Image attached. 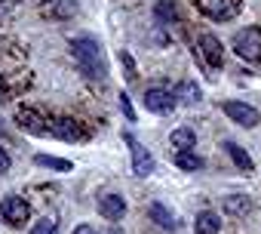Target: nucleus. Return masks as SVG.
Masks as SVG:
<instances>
[{"instance_id":"obj_24","label":"nucleus","mask_w":261,"mask_h":234,"mask_svg":"<svg viewBox=\"0 0 261 234\" xmlns=\"http://www.w3.org/2000/svg\"><path fill=\"white\" fill-rule=\"evenodd\" d=\"M120 108H123V117H126V121H136L133 102H129V96H126V92H120Z\"/></svg>"},{"instance_id":"obj_7","label":"nucleus","mask_w":261,"mask_h":234,"mask_svg":"<svg viewBox=\"0 0 261 234\" xmlns=\"http://www.w3.org/2000/svg\"><path fill=\"white\" fill-rule=\"evenodd\" d=\"M197 50H200L203 62L209 65V71H218V68H221V62H224V46H221V40H218L215 34H200V37H197Z\"/></svg>"},{"instance_id":"obj_23","label":"nucleus","mask_w":261,"mask_h":234,"mask_svg":"<svg viewBox=\"0 0 261 234\" xmlns=\"http://www.w3.org/2000/svg\"><path fill=\"white\" fill-rule=\"evenodd\" d=\"M120 62H123V68H126V80H136V62H133V56H129V53H120Z\"/></svg>"},{"instance_id":"obj_2","label":"nucleus","mask_w":261,"mask_h":234,"mask_svg":"<svg viewBox=\"0 0 261 234\" xmlns=\"http://www.w3.org/2000/svg\"><path fill=\"white\" fill-rule=\"evenodd\" d=\"M46 136H53L59 142L80 145L86 139V130L74 121V117H46Z\"/></svg>"},{"instance_id":"obj_25","label":"nucleus","mask_w":261,"mask_h":234,"mask_svg":"<svg viewBox=\"0 0 261 234\" xmlns=\"http://www.w3.org/2000/svg\"><path fill=\"white\" fill-rule=\"evenodd\" d=\"M7 170H10V154H7L4 148H0V176H4Z\"/></svg>"},{"instance_id":"obj_14","label":"nucleus","mask_w":261,"mask_h":234,"mask_svg":"<svg viewBox=\"0 0 261 234\" xmlns=\"http://www.w3.org/2000/svg\"><path fill=\"white\" fill-rule=\"evenodd\" d=\"M197 7H200L203 16H209L215 22H227V16H230V4H227V0H197Z\"/></svg>"},{"instance_id":"obj_26","label":"nucleus","mask_w":261,"mask_h":234,"mask_svg":"<svg viewBox=\"0 0 261 234\" xmlns=\"http://www.w3.org/2000/svg\"><path fill=\"white\" fill-rule=\"evenodd\" d=\"M71 234H98V231H95L92 225H77V228H74Z\"/></svg>"},{"instance_id":"obj_19","label":"nucleus","mask_w":261,"mask_h":234,"mask_svg":"<svg viewBox=\"0 0 261 234\" xmlns=\"http://www.w3.org/2000/svg\"><path fill=\"white\" fill-rule=\"evenodd\" d=\"M175 167L185 170V173H197V170H203V160H200L194 151H178V154H175Z\"/></svg>"},{"instance_id":"obj_9","label":"nucleus","mask_w":261,"mask_h":234,"mask_svg":"<svg viewBox=\"0 0 261 234\" xmlns=\"http://www.w3.org/2000/svg\"><path fill=\"white\" fill-rule=\"evenodd\" d=\"M40 16L49 22H65L77 16V4L74 0H40Z\"/></svg>"},{"instance_id":"obj_17","label":"nucleus","mask_w":261,"mask_h":234,"mask_svg":"<svg viewBox=\"0 0 261 234\" xmlns=\"http://www.w3.org/2000/svg\"><path fill=\"white\" fill-rule=\"evenodd\" d=\"M34 163H37V167H46V170H53V173H71V170H74L71 160L53 157V154H34Z\"/></svg>"},{"instance_id":"obj_4","label":"nucleus","mask_w":261,"mask_h":234,"mask_svg":"<svg viewBox=\"0 0 261 234\" xmlns=\"http://www.w3.org/2000/svg\"><path fill=\"white\" fill-rule=\"evenodd\" d=\"M28 216H31V206H28L25 197L10 194V197L0 200V219H4L10 228H22V225L28 222Z\"/></svg>"},{"instance_id":"obj_6","label":"nucleus","mask_w":261,"mask_h":234,"mask_svg":"<svg viewBox=\"0 0 261 234\" xmlns=\"http://www.w3.org/2000/svg\"><path fill=\"white\" fill-rule=\"evenodd\" d=\"M221 111L230 117V121H233L237 127H246V130L258 127V121H261V114H258L252 105H246V102H237V99H227V102L221 105Z\"/></svg>"},{"instance_id":"obj_21","label":"nucleus","mask_w":261,"mask_h":234,"mask_svg":"<svg viewBox=\"0 0 261 234\" xmlns=\"http://www.w3.org/2000/svg\"><path fill=\"white\" fill-rule=\"evenodd\" d=\"M178 92H181V99H185V102H191V105L203 99V96H200V86H197V83H181V86H178Z\"/></svg>"},{"instance_id":"obj_12","label":"nucleus","mask_w":261,"mask_h":234,"mask_svg":"<svg viewBox=\"0 0 261 234\" xmlns=\"http://www.w3.org/2000/svg\"><path fill=\"white\" fill-rule=\"evenodd\" d=\"M221 206H224V213H227V216H233V219L252 216V209H255V203H252L246 194H230V197H224V200H221Z\"/></svg>"},{"instance_id":"obj_8","label":"nucleus","mask_w":261,"mask_h":234,"mask_svg":"<svg viewBox=\"0 0 261 234\" xmlns=\"http://www.w3.org/2000/svg\"><path fill=\"white\" fill-rule=\"evenodd\" d=\"M145 108H148L151 114H169V111L175 108V92H169V89H163V86H151V89L145 92Z\"/></svg>"},{"instance_id":"obj_3","label":"nucleus","mask_w":261,"mask_h":234,"mask_svg":"<svg viewBox=\"0 0 261 234\" xmlns=\"http://www.w3.org/2000/svg\"><path fill=\"white\" fill-rule=\"evenodd\" d=\"M233 53L246 62H258L261 59V28H255V25L240 28L233 37Z\"/></svg>"},{"instance_id":"obj_13","label":"nucleus","mask_w":261,"mask_h":234,"mask_svg":"<svg viewBox=\"0 0 261 234\" xmlns=\"http://www.w3.org/2000/svg\"><path fill=\"white\" fill-rule=\"evenodd\" d=\"M148 216H151V222L154 225H160V228H166V231H175L178 228V219L172 216V209L169 206H163L160 200H154L151 206H148Z\"/></svg>"},{"instance_id":"obj_10","label":"nucleus","mask_w":261,"mask_h":234,"mask_svg":"<svg viewBox=\"0 0 261 234\" xmlns=\"http://www.w3.org/2000/svg\"><path fill=\"white\" fill-rule=\"evenodd\" d=\"M16 124L31 136H46V114H40L34 108H19L16 111Z\"/></svg>"},{"instance_id":"obj_20","label":"nucleus","mask_w":261,"mask_h":234,"mask_svg":"<svg viewBox=\"0 0 261 234\" xmlns=\"http://www.w3.org/2000/svg\"><path fill=\"white\" fill-rule=\"evenodd\" d=\"M154 16L160 19V22H178V7L172 4V0H157V7H154Z\"/></svg>"},{"instance_id":"obj_18","label":"nucleus","mask_w":261,"mask_h":234,"mask_svg":"<svg viewBox=\"0 0 261 234\" xmlns=\"http://www.w3.org/2000/svg\"><path fill=\"white\" fill-rule=\"evenodd\" d=\"M224 148H227V154H230V160H233V163H237V167H240L243 173H252V170H255V163H252V157H249V154H246V151H243V148H240L237 142H224Z\"/></svg>"},{"instance_id":"obj_1","label":"nucleus","mask_w":261,"mask_h":234,"mask_svg":"<svg viewBox=\"0 0 261 234\" xmlns=\"http://www.w3.org/2000/svg\"><path fill=\"white\" fill-rule=\"evenodd\" d=\"M71 56L77 59V65L89 74V77H108V62L101 53V43L95 37H74L71 40Z\"/></svg>"},{"instance_id":"obj_5","label":"nucleus","mask_w":261,"mask_h":234,"mask_svg":"<svg viewBox=\"0 0 261 234\" xmlns=\"http://www.w3.org/2000/svg\"><path fill=\"white\" fill-rule=\"evenodd\" d=\"M123 142H126V148H129V157H133V173L136 176H151L154 173V157H151V151L136 139V136H123Z\"/></svg>"},{"instance_id":"obj_16","label":"nucleus","mask_w":261,"mask_h":234,"mask_svg":"<svg viewBox=\"0 0 261 234\" xmlns=\"http://www.w3.org/2000/svg\"><path fill=\"white\" fill-rule=\"evenodd\" d=\"M169 142H172L178 151H194V145H197V133H194L191 127H178V130H172Z\"/></svg>"},{"instance_id":"obj_22","label":"nucleus","mask_w":261,"mask_h":234,"mask_svg":"<svg viewBox=\"0 0 261 234\" xmlns=\"http://www.w3.org/2000/svg\"><path fill=\"white\" fill-rule=\"evenodd\" d=\"M56 225H59V222H56L53 216H43V219L31 228V234H56Z\"/></svg>"},{"instance_id":"obj_15","label":"nucleus","mask_w":261,"mask_h":234,"mask_svg":"<svg viewBox=\"0 0 261 234\" xmlns=\"http://www.w3.org/2000/svg\"><path fill=\"white\" fill-rule=\"evenodd\" d=\"M194 231H197V234H218V231H221V216H218V213H212V209L197 213Z\"/></svg>"},{"instance_id":"obj_11","label":"nucleus","mask_w":261,"mask_h":234,"mask_svg":"<svg viewBox=\"0 0 261 234\" xmlns=\"http://www.w3.org/2000/svg\"><path fill=\"white\" fill-rule=\"evenodd\" d=\"M98 216L108 219V222H120V219L126 216V200H123L120 194H105V197L98 200Z\"/></svg>"}]
</instances>
